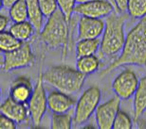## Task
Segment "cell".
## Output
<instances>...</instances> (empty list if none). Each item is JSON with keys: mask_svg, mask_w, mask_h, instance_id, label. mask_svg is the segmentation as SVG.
<instances>
[{"mask_svg": "<svg viewBox=\"0 0 146 129\" xmlns=\"http://www.w3.org/2000/svg\"><path fill=\"white\" fill-rule=\"evenodd\" d=\"M126 65L146 66V16L139 19L138 24L128 32L121 54L101 72L100 77Z\"/></svg>", "mask_w": 146, "mask_h": 129, "instance_id": "1", "label": "cell"}, {"mask_svg": "<svg viewBox=\"0 0 146 129\" xmlns=\"http://www.w3.org/2000/svg\"><path fill=\"white\" fill-rule=\"evenodd\" d=\"M70 26L66 16L59 9L49 16L45 26L40 31V40L48 46L49 49H62L63 60L66 56L68 45V37Z\"/></svg>", "mask_w": 146, "mask_h": 129, "instance_id": "2", "label": "cell"}, {"mask_svg": "<svg viewBox=\"0 0 146 129\" xmlns=\"http://www.w3.org/2000/svg\"><path fill=\"white\" fill-rule=\"evenodd\" d=\"M86 77V75L68 65L52 66L43 73L44 82L68 94L80 92Z\"/></svg>", "mask_w": 146, "mask_h": 129, "instance_id": "3", "label": "cell"}, {"mask_svg": "<svg viewBox=\"0 0 146 129\" xmlns=\"http://www.w3.org/2000/svg\"><path fill=\"white\" fill-rule=\"evenodd\" d=\"M126 16L113 11L106 18V28L101 42V54L106 57H114L121 53L123 48L125 39L124 26Z\"/></svg>", "mask_w": 146, "mask_h": 129, "instance_id": "4", "label": "cell"}, {"mask_svg": "<svg viewBox=\"0 0 146 129\" xmlns=\"http://www.w3.org/2000/svg\"><path fill=\"white\" fill-rule=\"evenodd\" d=\"M102 97V92L97 86H91L82 93L76 103L73 122L76 125L84 124L97 109Z\"/></svg>", "mask_w": 146, "mask_h": 129, "instance_id": "5", "label": "cell"}, {"mask_svg": "<svg viewBox=\"0 0 146 129\" xmlns=\"http://www.w3.org/2000/svg\"><path fill=\"white\" fill-rule=\"evenodd\" d=\"M35 56L33 53L30 43L25 42L15 50L3 53L1 56V68L3 71L10 72L11 70L33 66Z\"/></svg>", "mask_w": 146, "mask_h": 129, "instance_id": "6", "label": "cell"}, {"mask_svg": "<svg viewBox=\"0 0 146 129\" xmlns=\"http://www.w3.org/2000/svg\"><path fill=\"white\" fill-rule=\"evenodd\" d=\"M44 79L43 73H40L38 75L35 87H34L33 93L29 102V111L30 117L33 121V124L35 126H39L43 117L48 109V95L46 94V90L44 88Z\"/></svg>", "mask_w": 146, "mask_h": 129, "instance_id": "7", "label": "cell"}, {"mask_svg": "<svg viewBox=\"0 0 146 129\" xmlns=\"http://www.w3.org/2000/svg\"><path fill=\"white\" fill-rule=\"evenodd\" d=\"M139 79L131 69H125L117 75L112 83V89L117 96L127 100L134 96L139 86Z\"/></svg>", "mask_w": 146, "mask_h": 129, "instance_id": "8", "label": "cell"}, {"mask_svg": "<svg viewBox=\"0 0 146 129\" xmlns=\"http://www.w3.org/2000/svg\"><path fill=\"white\" fill-rule=\"evenodd\" d=\"M121 98L114 96L104 104L99 105L95 111V120L98 128L111 129L113 128L114 120L121 109Z\"/></svg>", "mask_w": 146, "mask_h": 129, "instance_id": "9", "label": "cell"}, {"mask_svg": "<svg viewBox=\"0 0 146 129\" xmlns=\"http://www.w3.org/2000/svg\"><path fill=\"white\" fill-rule=\"evenodd\" d=\"M113 11H115V9L107 0H94V1L77 4L74 13L81 16L104 19L109 16Z\"/></svg>", "mask_w": 146, "mask_h": 129, "instance_id": "10", "label": "cell"}, {"mask_svg": "<svg viewBox=\"0 0 146 129\" xmlns=\"http://www.w3.org/2000/svg\"><path fill=\"white\" fill-rule=\"evenodd\" d=\"M106 21L100 18L81 16L78 25V40L97 39L104 33Z\"/></svg>", "mask_w": 146, "mask_h": 129, "instance_id": "11", "label": "cell"}, {"mask_svg": "<svg viewBox=\"0 0 146 129\" xmlns=\"http://www.w3.org/2000/svg\"><path fill=\"white\" fill-rule=\"evenodd\" d=\"M0 112L9 118L13 119L17 124L24 122L28 120V117H30L28 104L16 102L10 96L2 103L0 107Z\"/></svg>", "mask_w": 146, "mask_h": 129, "instance_id": "12", "label": "cell"}, {"mask_svg": "<svg viewBox=\"0 0 146 129\" xmlns=\"http://www.w3.org/2000/svg\"><path fill=\"white\" fill-rule=\"evenodd\" d=\"M33 90L34 87L30 78L27 77H19L11 85L10 97L19 103L29 104L33 93Z\"/></svg>", "mask_w": 146, "mask_h": 129, "instance_id": "13", "label": "cell"}, {"mask_svg": "<svg viewBox=\"0 0 146 129\" xmlns=\"http://www.w3.org/2000/svg\"><path fill=\"white\" fill-rule=\"evenodd\" d=\"M75 105L76 102L70 94L60 92L58 90L50 92L48 95V108L54 113L68 112Z\"/></svg>", "mask_w": 146, "mask_h": 129, "instance_id": "14", "label": "cell"}, {"mask_svg": "<svg viewBox=\"0 0 146 129\" xmlns=\"http://www.w3.org/2000/svg\"><path fill=\"white\" fill-rule=\"evenodd\" d=\"M134 121L138 122L146 111V75L139 79V86L134 94Z\"/></svg>", "mask_w": 146, "mask_h": 129, "instance_id": "15", "label": "cell"}, {"mask_svg": "<svg viewBox=\"0 0 146 129\" xmlns=\"http://www.w3.org/2000/svg\"><path fill=\"white\" fill-rule=\"evenodd\" d=\"M9 31H10L14 37H16L17 39L20 40L23 43L28 42L36 32L34 26L31 24V22L29 21V20L24 22L13 23V24L10 26Z\"/></svg>", "mask_w": 146, "mask_h": 129, "instance_id": "16", "label": "cell"}, {"mask_svg": "<svg viewBox=\"0 0 146 129\" xmlns=\"http://www.w3.org/2000/svg\"><path fill=\"white\" fill-rule=\"evenodd\" d=\"M28 5V13H29V21L34 26L37 33L43 28V21H44V14L41 10L38 0H26Z\"/></svg>", "mask_w": 146, "mask_h": 129, "instance_id": "17", "label": "cell"}, {"mask_svg": "<svg viewBox=\"0 0 146 129\" xmlns=\"http://www.w3.org/2000/svg\"><path fill=\"white\" fill-rule=\"evenodd\" d=\"M102 41L97 39H84L78 40V43L76 45V57L81 58L84 56L96 55V53L101 47Z\"/></svg>", "mask_w": 146, "mask_h": 129, "instance_id": "18", "label": "cell"}, {"mask_svg": "<svg viewBox=\"0 0 146 129\" xmlns=\"http://www.w3.org/2000/svg\"><path fill=\"white\" fill-rule=\"evenodd\" d=\"M100 67V60L96 55L84 56L77 58L76 69L84 75H91L98 71Z\"/></svg>", "mask_w": 146, "mask_h": 129, "instance_id": "19", "label": "cell"}, {"mask_svg": "<svg viewBox=\"0 0 146 129\" xmlns=\"http://www.w3.org/2000/svg\"><path fill=\"white\" fill-rule=\"evenodd\" d=\"M9 16L13 23L24 22L29 20L28 5L26 0H18L9 8Z\"/></svg>", "mask_w": 146, "mask_h": 129, "instance_id": "20", "label": "cell"}, {"mask_svg": "<svg viewBox=\"0 0 146 129\" xmlns=\"http://www.w3.org/2000/svg\"><path fill=\"white\" fill-rule=\"evenodd\" d=\"M23 42L14 37L10 31L4 30L0 32V50L1 52H10L19 48L23 45Z\"/></svg>", "mask_w": 146, "mask_h": 129, "instance_id": "21", "label": "cell"}, {"mask_svg": "<svg viewBox=\"0 0 146 129\" xmlns=\"http://www.w3.org/2000/svg\"><path fill=\"white\" fill-rule=\"evenodd\" d=\"M73 118L71 113H52L51 125L52 129H71Z\"/></svg>", "mask_w": 146, "mask_h": 129, "instance_id": "22", "label": "cell"}, {"mask_svg": "<svg viewBox=\"0 0 146 129\" xmlns=\"http://www.w3.org/2000/svg\"><path fill=\"white\" fill-rule=\"evenodd\" d=\"M127 12L134 19H141L146 16V0H129Z\"/></svg>", "mask_w": 146, "mask_h": 129, "instance_id": "23", "label": "cell"}, {"mask_svg": "<svg viewBox=\"0 0 146 129\" xmlns=\"http://www.w3.org/2000/svg\"><path fill=\"white\" fill-rule=\"evenodd\" d=\"M133 121L126 112L119 110L113 124V129H132Z\"/></svg>", "mask_w": 146, "mask_h": 129, "instance_id": "24", "label": "cell"}, {"mask_svg": "<svg viewBox=\"0 0 146 129\" xmlns=\"http://www.w3.org/2000/svg\"><path fill=\"white\" fill-rule=\"evenodd\" d=\"M57 2H58L59 10L66 16L68 22L70 23L72 19V15L75 10L76 4H77V1L76 0H57Z\"/></svg>", "mask_w": 146, "mask_h": 129, "instance_id": "25", "label": "cell"}, {"mask_svg": "<svg viewBox=\"0 0 146 129\" xmlns=\"http://www.w3.org/2000/svg\"><path fill=\"white\" fill-rule=\"evenodd\" d=\"M38 2H39L44 16L46 18L51 16L59 9L57 0H38Z\"/></svg>", "mask_w": 146, "mask_h": 129, "instance_id": "26", "label": "cell"}, {"mask_svg": "<svg viewBox=\"0 0 146 129\" xmlns=\"http://www.w3.org/2000/svg\"><path fill=\"white\" fill-rule=\"evenodd\" d=\"M16 122H14L13 119L9 118L4 114L0 115V128L1 129H15Z\"/></svg>", "mask_w": 146, "mask_h": 129, "instance_id": "27", "label": "cell"}, {"mask_svg": "<svg viewBox=\"0 0 146 129\" xmlns=\"http://www.w3.org/2000/svg\"><path fill=\"white\" fill-rule=\"evenodd\" d=\"M115 1L116 9L115 11L119 13H125L128 10V4L129 0H114Z\"/></svg>", "mask_w": 146, "mask_h": 129, "instance_id": "28", "label": "cell"}, {"mask_svg": "<svg viewBox=\"0 0 146 129\" xmlns=\"http://www.w3.org/2000/svg\"><path fill=\"white\" fill-rule=\"evenodd\" d=\"M9 26V18L8 16L4 15V14H1L0 15V30L4 31L7 29Z\"/></svg>", "mask_w": 146, "mask_h": 129, "instance_id": "29", "label": "cell"}, {"mask_svg": "<svg viewBox=\"0 0 146 129\" xmlns=\"http://www.w3.org/2000/svg\"><path fill=\"white\" fill-rule=\"evenodd\" d=\"M17 1H18V0H1V6L9 9Z\"/></svg>", "mask_w": 146, "mask_h": 129, "instance_id": "30", "label": "cell"}, {"mask_svg": "<svg viewBox=\"0 0 146 129\" xmlns=\"http://www.w3.org/2000/svg\"><path fill=\"white\" fill-rule=\"evenodd\" d=\"M77 1V4H82V3H86V2H90V1H94V0H76Z\"/></svg>", "mask_w": 146, "mask_h": 129, "instance_id": "31", "label": "cell"}, {"mask_svg": "<svg viewBox=\"0 0 146 129\" xmlns=\"http://www.w3.org/2000/svg\"><path fill=\"white\" fill-rule=\"evenodd\" d=\"M107 1L108 2H110L111 4H112V6L114 7V9H116V5H115V1H114V0H107Z\"/></svg>", "mask_w": 146, "mask_h": 129, "instance_id": "32", "label": "cell"}]
</instances>
